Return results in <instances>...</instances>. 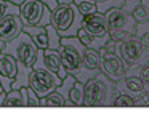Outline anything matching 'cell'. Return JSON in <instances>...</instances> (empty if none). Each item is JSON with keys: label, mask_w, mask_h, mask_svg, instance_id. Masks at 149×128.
<instances>
[{"label": "cell", "mask_w": 149, "mask_h": 128, "mask_svg": "<svg viewBox=\"0 0 149 128\" xmlns=\"http://www.w3.org/2000/svg\"><path fill=\"white\" fill-rule=\"evenodd\" d=\"M52 24L56 27L61 37H72L77 35L79 29L84 24V15L79 11L74 2L59 3L52 11Z\"/></svg>", "instance_id": "1"}, {"label": "cell", "mask_w": 149, "mask_h": 128, "mask_svg": "<svg viewBox=\"0 0 149 128\" xmlns=\"http://www.w3.org/2000/svg\"><path fill=\"white\" fill-rule=\"evenodd\" d=\"M3 51L11 54V56H15L16 61H19V63L26 64L29 67H34V64L37 61V54H39L37 45L34 43L31 35L24 31H21L13 40L7 42Z\"/></svg>", "instance_id": "2"}, {"label": "cell", "mask_w": 149, "mask_h": 128, "mask_svg": "<svg viewBox=\"0 0 149 128\" xmlns=\"http://www.w3.org/2000/svg\"><path fill=\"white\" fill-rule=\"evenodd\" d=\"M106 21H107V31L112 40H122V37L135 34V16L123 11L122 8L116 6L106 11Z\"/></svg>", "instance_id": "3"}, {"label": "cell", "mask_w": 149, "mask_h": 128, "mask_svg": "<svg viewBox=\"0 0 149 128\" xmlns=\"http://www.w3.org/2000/svg\"><path fill=\"white\" fill-rule=\"evenodd\" d=\"M85 45L80 42L77 35L72 37H61V45H59V54H61V63L68 74L74 75L82 66V58H84Z\"/></svg>", "instance_id": "4"}, {"label": "cell", "mask_w": 149, "mask_h": 128, "mask_svg": "<svg viewBox=\"0 0 149 128\" xmlns=\"http://www.w3.org/2000/svg\"><path fill=\"white\" fill-rule=\"evenodd\" d=\"M19 18L24 26H42L52 24V10L40 0H24L19 5Z\"/></svg>", "instance_id": "5"}, {"label": "cell", "mask_w": 149, "mask_h": 128, "mask_svg": "<svg viewBox=\"0 0 149 128\" xmlns=\"http://www.w3.org/2000/svg\"><path fill=\"white\" fill-rule=\"evenodd\" d=\"M63 79L58 74L45 69V67H32V72L29 75V86L37 93L39 98L50 95L61 85Z\"/></svg>", "instance_id": "6"}, {"label": "cell", "mask_w": 149, "mask_h": 128, "mask_svg": "<svg viewBox=\"0 0 149 128\" xmlns=\"http://www.w3.org/2000/svg\"><path fill=\"white\" fill-rule=\"evenodd\" d=\"M107 101V77L96 74L84 85V106H104Z\"/></svg>", "instance_id": "7"}, {"label": "cell", "mask_w": 149, "mask_h": 128, "mask_svg": "<svg viewBox=\"0 0 149 128\" xmlns=\"http://www.w3.org/2000/svg\"><path fill=\"white\" fill-rule=\"evenodd\" d=\"M101 70L107 79L119 82L125 77V66H123L122 58H119L114 50L103 47L101 48Z\"/></svg>", "instance_id": "8"}, {"label": "cell", "mask_w": 149, "mask_h": 128, "mask_svg": "<svg viewBox=\"0 0 149 128\" xmlns=\"http://www.w3.org/2000/svg\"><path fill=\"white\" fill-rule=\"evenodd\" d=\"M18 74V61L15 56L2 51L0 53V83L5 91H10Z\"/></svg>", "instance_id": "9"}, {"label": "cell", "mask_w": 149, "mask_h": 128, "mask_svg": "<svg viewBox=\"0 0 149 128\" xmlns=\"http://www.w3.org/2000/svg\"><path fill=\"white\" fill-rule=\"evenodd\" d=\"M116 45L120 56L130 66H138L139 63H144V48L138 40H123L117 42Z\"/></svg>", "instance_id": "10"}, {"label": "cell", "mask_w": 149, "mask_h": 128, "mask_svg": "<svg viewBox=\"0 0 149 128\" xmlns=\"http://www.w3.org/2000/svg\"><path fill=\"white\" fill-rule=\"evenodd\" d=\"M24 24L21 21L19 15L15 13H7L0 18V40L2 42H10L23 31Z\"/></svg>", "instance_id": "11"}, {"label": "cell", "mask_w": 149, "mask_h": 128, "mask_svg": "<svg viewBox=\"0 0 149 128\" xmlns=\"http://www.w3.org/2000/svg\"><path fill=\"white\" fill-rule=\"evenodd\" d=\"M85 31L90 32L91 35L100 38H109V31H107V21H106V15L96 11L91 15L84 16V24Z\"/></svg>", "instance_id": "12"}, {"label": "cell", "mask_w": 149, "mask_h": 128, "mask_svg": "<svg viewBox=\"0 0 149 128\" xmlns=\"http://www.w3.org/2000/svg\"><path fill=\"white\" fill-rule=\"evenodd\" d=\"M43 67L58 74L61 79H64L68 75V70L64 69V66L61 63V54H59L58 50H53V48L43 50Z\"/></svg>", "instance_id": "13"}, {"label": "cell", "mask_w": 149, "mask_h": 128, "mask_svg": "<svg viewBox=\"0 0 149 128\" xmlns=\"http://www.w3.org/2000/svg\"><path fill=\"white\" fill-rule=\"evenodd\" d=\"M23 31L31 35V38L34 40V43L37 45L39 50H47L48 48V32H47V27H42V26H24Z\"/></svg>", "instance_id": "14"}, {"label": "cell", "mask_w": 149, "mask_h": 128, "mask_svg": "<svg viewBox=\"0 0 149 128\" xmlns=\"http://www.w3.org/2000/svg\"><path fill=\"white\" fill-rule=\"evenodd\" d=\"M77 37L80 38V42H82V43H84L87 48H95V50H101V48H103L104 45L109 42V38H100V37H95V35H91L90 32L85 31L84 26L79 29Z\"/></svg>", "instance_id": "15"}, {"label": "cell", "mask_w": 149, "mask_h": 128, "mask_svg": "<svg viewBox=\"0 0 149 128\" xmlns=\"http://www.w3.org/2000/svg\"><path fill=\"white\" fill-rule=\"evenodd\" d=\"M31 72H32V67H29V66H26V64L18 61V74H16V79H15V82H13L11 90H19V88H23V86H29Z\"/></svg>", "instance_id": "16"}, {"label": "cell", "mask_w": 149, "mask_h": 128, "mask_svg": "<svg viewBox=\"0 0 149 128\" xmlns=\"http://www.w3.org/2000/svg\"><path fill=\"white\" fill-rule=\"evenodd\" d=\"M40 106H43V107H63V106H68V99L58 90H55L50 95L40 98Z\"/></svg>", "instance_id": "17"}, {"label": "cell", "mask_w": 149, "mask_h": 128, "mask_svg": "<svg viewBox=\"0 0 149 128\" xmlns=\"http://www.w3.org/2000/svg\"><path fill=\"white\" fill-rule=\"evenodd\" d=\"M3 106L5 107H26L23 90L19 88V90H10V91H7Z\"/></svg>", "instance_id": "18"}, {"label": "cell", "mask_w": 149, "mask_h": 128, "mask_svg": "<svg viewBox=\"0 0 149 128\" xmlns=\"http://www.w3.org/2000/svg\"><path fill=\"white\" fill-rule=\"evenodd\" d=\"M84 85L85 83L75 80L71 93H69V106H84Z\"/></svg>", "instance_id": "19"}, {"label": "cell", "mask_w": 149, "mask_h": 128, "mask_svg": "<svg viewBox=\"0 0 149 128\" xmlns=\"http://www.w3.org/2000/svg\"><path fill=\"white\" fill-rule=\"evenodd\" d=\"M23 96H24V102L26 107H39L40 106V98L37 96V93L34 91L31 86H23Z\"/></svg>", "instance_id": "20"}, {"label": "cell", "mask_w": 149, "mask_h": 128, "mask_svg": "<svg viewBox=\"0 0 149 128\" xmlns=\"http://www.w3.org/2000/svg\"><path fill=\"white\" fill-rule=\"evenodd\" d=\"M47 32H48V48L53 50H59V45H61V35L56 31V27L53 24L47 26Z\"/></svg>", "instance_id": "21"}, {"label": "cell", "mask_w": 149, "mask_h": 128, "mask_svg": "<svg viewBox=\"0 0 149 128\" xmlns=\"http://www.w3.org/2000/svg\"><path fill=\"white\" fill-rule=\"evenodd\" d=\"M123 86L127 88V91L135 93V95H139V93H143V90H144V82H143L141 79H138V77H132V79L125 80Z\"/></svg>", "instance_id": "22"}, {"label": "cell", "mask_w": 149, "mask_h": 128, "mask_svg": "<svg viewBox=\"0 0 149 128\" xmlns=\"http://www.w3.org/2000/svg\"><path fill=\"white\" fill-rule=\"evenodd\" d=\"M133 16H135V19H138V21H146V19H149V5H148V0H141V3L139 5H136L135 8H133Z\"/></svg>", "instance_id": "23"}, {"label": "cell", "mask_w": 149, "mask_h": 128, "mask_svg": "<svg viewBox=\"0 0 149 128\" xmlns=\"http://www.w3.org/2000/svg\"><path fill=\"white\" fill-rule=\"evenodd\" d=\"M7 13H15V15H19V5H15V3L8 2V0H0V18Z\"/></svg>", "instance_id": "24"}, {"label": "cell", "mask_w": 149, "mask_h": 128, "mask_svg": "<svg viewBox=\"0 0 149 128\" xmlns=\"http://www.w3.org/2000/svg\"><path fill=\"white\" fill-rule=\"evenodd\" d=\"M77 8H79V11H80L84 16H87V15H91V13H96V3L88 2V0H84V2L77 3Z\"/></svg>", "instance_id": "25"}, {"label": "cell", "mask_w": 149, "mask_h": 128, "mask_svg": "<svg viewBox=\"0 0 149 128\" xmlns=\"http://www.w3.org/2000/svg\"><path fill=\"white\" fill-rule=\"evenodd\" d=\"M114 106H117V107H132V106H136V101L130 95H120L114 101Z\"/></svg>", "instance_id": "26"}, {"label": "cell", "mask_w": 149, "mask_h": 128, "mask_svg": "<svg viewBox=\"0 0 149 128\" xmlns=\"http://www.w3.org/2000/svg\"><path fill=\"white\" fill-rule=\"evenodd\" d=\"M141 80L149 85V64H146V66L141 69Z\"/></svg>", "instance_id": "27"}, {"label": "cell", "mask_w": 149, "mask_h": 128, "mask_svg": "<svg viewBox=\"0 0 149 128\" xmlns=\"http://www.w3.org/2000/svg\"><path fill=\"white\" fill-rule=\"evenodd\" d=\"M40 2H42L43 5H47V6H48V8L52 10V11H53V10H55L58 5H59V3H58V0H40Z\"/></svg>", "instance_id": "28"}, {"label": "cell", "mask_w": 149, "mask_h": 128, "mask_svg": "<svg viewBox=\"0 0 149 128\" xmlns=\"http://www.w3.org/2000/svg\"><path fill=\"white\" fill-rule=\"evenodd\" d=\"M136 106H149V96L148 95H143L141 98L136 101Z\"/></svg>", "instance_id": "29"}, {"label": "cell", "mask_w": 149, "mask_h": 128, "mask_svg": "<svg viewBox=\"0 0 149 128\" xmlns=\"http://www.w3.org/2000/svg\"><path fill=\"white\" fill-rule=\"evenodd\" d=\"M5 96H7V91H5V90H3V86H2V83H0V107L3 106Z\"/></svg>", "instance_id": "30"}, {"label": "cell", "mask_w": 149, "mask_h": 128, "mask_svg": "<svg viewBox=\"0 0 149 128\" xmlns=\"http://www.w3.org/2000/svg\"><path fill=\"white\" fill-rule=\"evenodd\" d=\"M80 2H84V0H74V3L77 5V3H80ZM88 2H95L98 5V3H101V2H104V0H88Z\"/></svg>", "instance_id": "31"}, {"label": "cell", "mask_w": 149, "mask_h": 128, "mask_svg": "<svg viewBox=\"0 0 149 128\" xmlns=\"http://www.w3.org/2000/svg\"><path fill=\"white\" fill-rule=\"evenodd\" d=\"M8 2H11V3H15V5H21V3L24 2V0H8Z\"/></svg>", "instance_id": "32"}, {"label": "cell", "mask_w": 149, "mask_h": 128, "mask_svg": "<svg viewBox=\"0 0 149 128\" xmlns=\"http://www.w3.org/2000/svg\"><path fill=\"white\" fill-rule=\"evenodd\" d=\"M74 0H58V3H72Z\"/></svg>", "instance_id": "33"}, {"label": "cell", "mask_w": 149, "mask_h": 128, "mask_svg": "<svg viewBox=\"0 0 149 128\" xmlns=\"http://www.w3.org/2000/svg\"><path fill=\"white\" fill-rule=\"evenodd\" d=\"M3 48H5V42L0 40V51H3Z\"/></svg>", "instance_id": "34"}, {"label": "cell", "mask_w": 149, "mask_h": 128, "mask_svg": "<svg viewBox=\"0 0 149 128\" xmlns=\"http://www.w3.org/2000/svg\"><path fill=\"white\" fill-rule=\"evenodd\" d=\"M0 53H2V51H0Z\"/></svg>", "instance_id": "35"}]
</instances>
